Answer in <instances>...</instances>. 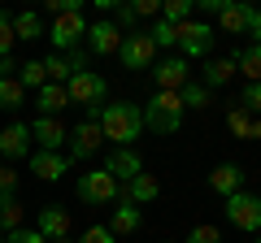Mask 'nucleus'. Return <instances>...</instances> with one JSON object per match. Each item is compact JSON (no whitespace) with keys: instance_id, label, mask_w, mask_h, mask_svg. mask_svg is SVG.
Returning a JSON list of instances; mask_svg holds the SVG:
<instances>
[{"instance_id":"obj_1","label":"nucleus","mask_w":261,"mask_h":243,"mask_svg":"<svg viewBox=\"0 0 261 243\" xmlns=\"http://www.w3.org/2000/svg\"><path fill=\"white\" fill-rule=\"evenodd\" d=\"M96 122H100V135L113 139V148H135V139L144 135V109L130 100H113L96 109Z\"/></svg>"},{"instance_id":"obj_2","label":"nucleus","mask_w":261,"mask_h":243,"mask_svg":"<svg viewBox=\"0 0 261 243\" xmlns=\"http://www.w3.org/2000/svg\"><path fill=\"white\" fill-rule=\"evenodd\" d=\"M178 126H183V100H178V92H152L148 109H144V131L174 135Z\"/></svg>"},{"instance_id":"obj_3","label":"nucleus","mask_w":261,"mask_h":243,"mask_svg":"<svg viewBox=\"0 0 261 243\" xmlns=\"http://www.w3.org/2000/svg\"><path fill=\"white\" fill-rule=\"evenodd\" d=\"M79 204L87 208H109L122 200V183L113 174H105V169H87V174H79V187H74Z\"/></svg>"},{"instance_id":"obj_4","label":"nucleus","mask_w":261,"mask_h":243,"mask_svg":"<svg viewBox=\"0 0 261 243\" xmlns=\"http://www.w3.org/2000/svg\"><path fill=\"white\" fill-rule=\"evenodd\" d=\"M65 143H70V165L74 161H92L96 152H100V143H105V135H100V122H96V109H87L83 117H79V126L70 135H65Z\"/></svg>"},{"instance_id":"obj_5","label":"nucleus","mask_w":261,"mask_h":243,"mask_svg":"<svg viewBox=\"0 0 261 243\" xmlns=\"http://www.w3.org/2000/svg\"><path fill=\"white\" fill-rule=\"evenodd\" d=\"M48 39H53V48L57 52H74L79 44L87 39V18H83V9H65V13H57L53 18V26H48Z\"/></svg>"},{"instance_id":"obj_6","label":"nucleus","mask_w":261,"mask_h":243,"mask_svg":"<svg viewBox=\"0 0 261 243\" xmlns=\"http://www.w3.org/2000/svg\"><path fill=\"white\" fill-rule=\"evenodd\" d=\"M65 96H70V104L100 109V104H109V78L96 74V70H83V74H74L70 83H65Z\"/></svg>"},{"instance_id":"obj_7","label":"nucleus","mask_w":261,"mask_h":243,"mask_svg":"<svg viewBox=\"0 0 261 243\" xmlns=\"http://www.w3.org/2000/svg\"><path fill=\"white\" fill-rule=\"evenodd\" d=\"M226 222L235 230H244V234H257L261 230V196H252V191L226 196Z\"/></svg>"},{"instance_id":"obj_8","label":"nucleus","mask_w":261,"mask_h":243,"mask_svg":"<svg viewBox=\"0 0 261 243\" xmlns=\"http://www.w3.org/2000/svg\"><path fill=\"white\" fill-rule=\"evenodd\" d=\"M174 48H183V61L187 56H209L214 52V26L209 22H178L174 26Z\"/></svg>"},{"instance_id":"obj_9","label":"nucleus","mask_w":261,"mask_h":243,"mask_svg":"<svg viewBox=\"0 0 261 243\" xmlns=\"http://www.w3.org/2000/svg\"><path fill=\"white\" fill-rule=\"evenodd\" d=\"M118 61H122L126 70H152V66H157V44L148 39V31H135V35L122 39Z\"/></svg>"},{"instance_id":"obj_10","label":"nucleus","mask_w":261,"mask_h":243,"mask_svg":"<svg viewBox=\"0 0 261 243\" xmlns=\"http://www.w3.org/2000/svg\"><path fill=\"white\" fill-rule=\"evenodd\" d=\"M152 83H157V92H183L187 83H192V70H187L183 56H157V66L148 70Z\"/></svg>"},{"instance_id":"obj_11","label":"nucleus","mask_w":261,"mask_h":243,"mask_svg":"<svg viewBox=\"0 0 261 243\" xmlns=\"http://www.w3.org/2000/svg\"><path fill=\"white\" fill-rule=\"evenodd\" d=\"M122 39H126V35L113 26V18H100V22H87V39H83V44H87L92 56H113L122 48Z\"/></svg>"},{"instance_id":"obj_12","label":"nucleus","mask_w":261,"mask_h":243,"mask_svg":"<svg viewBox=\"0 0 261 243\" xmlns=\"http://www.w3.org/2000/svg\"><path fill=\"white\" fill-rule=\"evenodd\" d=\"M35 152V143H31V126H22V122H9L5 131H0V157H5V165L9 161H22Z\"/></svg>"},{"instance_id":"obj_13","label":"nucleus","mask_w":261,"mask_h":243,"mask_svg":"<svg viewBox=\"0 0 261 243\" xmlns=\"http://www.w3.org/2000/svg\"><path fill=\"white\" fill-rule=\"evenodd\" d=\"M100 169H105V174H113L122 187H126L135 174H144V157H140L135 148H113L109 157H105V165H100Z\"/></svg>"},{"instance_id":"obj_14","label":"nucleus","mask_w":261,"mask_h":243,"mask_svg":"<svg viewBox=\"0 0 261 243\" xmlns=\"http://www.w3.org/2000/svg\"><path fill=\"white\" fill-rule=\"evenodd\" d=\"M31 174L39 178V183H61L65 174H70V157H61V152H31Z\"/></svg>"},{"instance_id":"obj_15","label":"nucleus","mask_w":261,"mask_h":243,"mask_svg":"<svg viewBox=\"0 0 261 243\" xmlns=\"http://www.w3.org/2000/svg\"><path fill=\"white\" fill-rule=\"evenodd\" d=\"M35 230L44 234L48 243L70 239V208H61V204H44V208H39V217H35Z\"/></svg>"},{"instance_id":"obj_16","label":"nucleus","mask_w":261,"mask_h":243,"mask_svg":"<svg viewBox=\"0 0 261 243\" xmlns=\"http://www.w3.org/2000/svg\"><path fill=\"white\" fill-rule=\"evenodd\" d=\"M214 18H218V31H226V35H248L252 5H244V0H222V9H218Z\"/></svg>"},{"instance_id":"obj_17","label":"nucleus","mask_w":261,"mask_h":243,"mask_svg":"<svg viewBox=\"0 0 261 243\" xmlns=\"http://www.w3.org/2000/svg\"><path fill=\"white\" fill-rule=\"evenodd\" d=\"M65 126H61V117H35L31 122V143H39V152H61V143H65Z\"/></svg>"},{"instance_id":"obj_18","label":"nucleus","mask_w":261,"mask_h":243,"mask_svg":"<svg viewBox=\"0 0 261 243\" xmlns=\"http://www.w3.org/2000/svg\"><path fill=\"white\" fill-rule=\"evenodd\" d=\"M209 191H218V196H235V191H244V169L235 165V161H222V165L209 169Z\"/></svg>"},{"instance_id":"obj_19","label":"nucleus","mask_w":261,"mask_h":243,"mask_svg":"<svg viewBox=\"0 0 261 243\" xmlns=\"http://www.w3.org/2000/svg\"><path fill=\"white\" fill-rule=\"evenodd\" d=\"M161 196V183L152 174H135L126 183V187H122V200H126V204H135V208H144V204H152V200Z\"/></svg>"},{"instance_id":"obj_20","label":"nucleus","mask_w":261,"mask_h":243,"mask_svg":"<svg viewBox=\"0 0 261 243\" xmlns=\"http://www.w3.org/2000/svg\"><path fill=\"white\" fill-rule=\"evenodd\" d=\"M140 226H144V213L135 204H126V200H118V208L109 217V234L113 239H126V234H140Z\"/></svg>"},{"instance_id":"obj_21","label":"nucleus","mask_w":261,"mask_h":243,"mask_svg":"<svg viewBox=\"0 0 261 243\" xmlns=\"http://www.w3.org/2000/svg\"><path fill=\"white\" fill-rule=\"evenodd\" d=\"M35 109H39V117H61V109H70L65 87L61 83H44V87H39V96H35Z\"/></svg>"},{"instance_id":"obj_22","label":"nucleus","mask_w":261,"mask_h":243,"mask_svg":"<svg viewBox=\"0 0 261 243\" xmlns=\"http://www.w3.org/2000/svg\"><path fill=\"white\" fill-rule=\"evenodd\" d=\"M235 78V56H218V61H205V70H200V87H226Z\"/></svg>"},{"instance_id":"obj_23","label":"nucleus","mask_w":261,"mask_h":243,"mask_svg":"<svg viewBox=\"0 0 261 243\" xmlns=\"http://www.w3.org/2000/svg\"><path fill=\"white\" fill-rule=\"evenodd\" d=\"M235 74H244L248 83H261V44H248L235 52Z\"/></svg>"},{"instance_id":"obj_24","label":"nucleus","mask_w":261,"mask_h":243,"mask_svg":"<svg viewBox=\"0 0 261 243\" xmlns=\"http://www.w3.org/2000/svg\"><path fill=\"white\" fill-rule=\"evenodd\" d=\"M13 35L18 39H44V18H39L35 9H22V13H13Z\"/></svg>"},{"instance_id":"obj_25","label":"nucleus","mask_w":261,"mask_h":243,"mask_svg":"<svg viewBox=\"0 0 261 243\" xmlns=\"http://www.w3.org/2000/svg\"><path fill=\"white\" fill-rule=\"evenodd\" d=\"M226 126H231L240 139H261V117H252V113H244L240 104L231 109V117H226Z\"/></svg>"},{"instance_id":"obj_26","label":"nucleus","mask_w":261,"mask_h":243,"mask_svg":"<svg viewBox=\"0 0 261 243\" xmlns=\"http://www.w3.org/2000/svg\"><path fill=\"white\" fill-rule=\"evenodd\" d=\"M27 104V87L18 78H0V113H18Z\"/></svg>"},{"instance_id":"obj_27","label":"nucleus","mask_w":261,"mask_h":243,"mask_svg":"<svg viewBox=\"0 0 261 243\" xmlns=\"http://www.w3.org/2000/svg\"><path fill=\"white\" fill-rule=\"evenodd\" d=\"M22 230V204L18 196H0V234H13Z\"/></svg>"},{"instance_id":"obj_28","label":"nucleus","mask_w":261,"mask_h":243,"mask_svg":"<svg viewBox=\"0 0 261 243\" xmlns=\"http://www.w3.org/2000/svg\"><path fill=\"white\" fill-rule=\"evenodd\" d=\"M192 13H196V0H166L161 5V22H170V26L192 22Z\"/></svg>"},{"instance_id":"obj_29","label":"nucleus","mask_w":261,"mask_h":243,"mask_svg":"<svg viewBox=\"0 0 261 243\" xmlns=\"http://www.w3.org/2000/svg\"><path fill=\"white\" fill-rule=\"evenodd\" d=\"M178 100H183V109H209V104H214V92L200 87V83H187L183 92H178Z\"/></svg>"},{"instance_id":"obj_30","label":"nucleus","mask_w":261,"mask_h":243,"mask_svg":"<svg viewBox=\"0 0 261 243\" xmlns=\"http://www.w3.org/2000/svg\"><path fill=\"white\" fill-rule=\"evenodd\" d=\"M18 83H22V87H35V92H39V87L48 83V74H44V61H22V70H18Z\"/></svg>"},{"instance_id":"obj_31","label":"nucleus","mask_w":261,"mask_h":243,"mask_svg":"<svg viewBox=\"0 0 261 243\" xmlns=\"http://www.w3.org/2000/svg\"><path fill=\"white\" fill-rule=\"evenodd\" d=\"M44 74H48V83H70V66H65V56L61 52H53V56H44Z\"/></svg>"},{"instance_id":"obj_32","label":"nucleus","mask_w":261,"mask_h":243,"mask_svg":"<svg viewBox=\"0 0 261 243\" xmlns=\"http://www.w3.org/2000/svg\"><path fill=\"white\" fill-rule=\"evenodd\" d=\"M13 44H18V35H13V18H9V13H0V61L13 56Z\"/></svg>"},{"instance_id":"obj_33","label":"nucleus","mask_w":261,"mask_h":243,"mask_svg":"<svg viewBox=\"0 0 261 243\" xmlns=\"http://www.w3.org/2000/svg\"><path fill=\"white\" fill-rule=\"evenodd\" d=\"M148 39L157 44V52H161V48H174V26H170V22H152V26H148Z\"/></svg>"},{"instance_id":"obj_34","label":"nucleus","mask_w":261,"mask_h":243,"mask_svg":"<svg viewBox=\"0 0 261 243\" xmlns=\"http://www.w3.org/2000/svg\"><path fill=\"white\" fill-rule=\"evenodd\" d=\"M183 243H222V230L209 226V222H200V226H192V234H187Z\"/></svg>"},{"instance_id":"obj_35","label":"nucleus","mask_w":261,"mask_h":243,"mask_svg":"<svg viewBox=\"0 0 261 243\" xmlns=\"http://www.w3.org/2000/svg\"><path fill=\"white\" fill-rule=\"evenodd\" d=\"M240 109H244V113H252V117L261 113V83H248V87L240 92Z\"/></svg>"},{"instance_id":"obj_36","label":"nucleus","mask_w":261,"mask_h":243,"mask_svg":"<svg viewBox=\"0 0 261 243\" xmlns=\"http://www.w3.org/2000/svg\"><path fill=\"white\" fill-rule=\"evenodd\" d=\"M13 191H18V174H13V165L0 161V196H13Z\"/></svg>"},{"instance_id":"obj_37","label":"nucleus","mask_w":261,"mask_h":243,"mask_svg":"<svg viewBox=\"0 0 261 243\" xmlns=\"http://www.w3.org/2000/svg\"><path fill=\"white\" fill-rule=\"evenodd\" d=\"M79 243H118V239L109 234V226H87V230H83V239H79Z\"/></svg>"},{"instance_id":"obj_38","label":"nucleus","mask_w":261,"mask_h":243,"mask_svg":"<svg viewBox=\"0 0 261 243\" xmlns=\"http://www.w3.org/2000/svg\"><path fill=\"white\" fill-rule=\"evenodd\" d=\"M5 243H48L39 230H13V234H5Z\"/></svg>"},{"instance_id":"obj_39","label":"nucleus","mask_w":261,"mask_h":243,"mask_svg":"<svg viewBox=\"0 0 261 243\" xmlns=\"http://www.w3.org/2000/svg\"><path fill=\"white\" fill-rule=\"evenodd\" d=\"M130 9H135V18H157V13H161V5H157V0H135Z\"/></svg>"},{"instance_id":"obj_40","label":"nucleus","mask_w":261,"mask_h":243,"mask_svg":"<svg viewBox=\"0 0 261 243\" xmlns=\"http://www.w3.org/2000/svg\"><path fill=\"white\" fill-rule=\"evenodd\" d=\"M248 35H252V44H261V9H252V22H248Z\"/></svg>"},{"instance_id":"obj_41","label":"nucleus","mask_w":261,"mask_h":243,"mask_svg":"<svg viewBox=\"0 0 261 243\" xmlns=\"http://www.w3.org/2000/svg\"><path fill=\"white\" fill-rule=\"evenodd\" d=\"M196 9H200V13H209V18H214V13L222 9V0H200V5H196Z\"/></svg>"},{"instance_id":"obj_42","label":"nucleus","mask_w":261,"mask_h":243,"mask_svg":"<svg viewBox=\"0 0 261 243\" xmlns=\"http://www.w3.org/2000/svg\"><path fill=\"white\" fill-rule=\"evenodd\" d=\"M57 243H70V239H57Z\"/></svg>"},{"instance_id":"obj_43","label":"nucleus","mask_w":261,"mask_h":243,"mask_svg":"<svg viewBox=\"0 0 261 243\" xmlns=\"http://www.w3.org/2000/svg\"><path fill=\"white\" fill-rule=\"evenodd\" d=\"M0 243H5V234H0Z\"/></svg>"},{"instance_id":"obj_44","label":"nucleus","mask_w":261,"mask_h":243,"mask_svg":"<svg viewBox=\"0 0 261 243\" xmlns=\"http://www.w3.org/2000/svg\"><path fill=\"white\" fill-rule=\"evenodd\" d=\"M257 243H261V239H257Z\"/></svg>"}]
</instances>
